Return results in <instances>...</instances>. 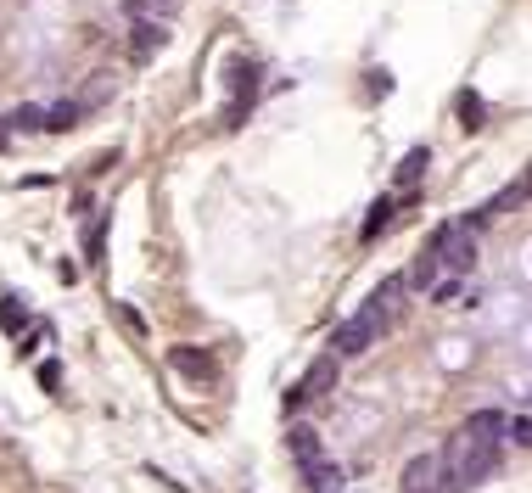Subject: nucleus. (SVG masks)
Returning <instances> with one entry per match:
<instances>
[{"instance_id":"f257e3e1","label":"nucleus","mask_w":532,"mask_h":493,"mask_svg":"<svg viewBox=\"0 0 532 493\" xmlns=\"http://www.w3.org/2000/svg\"><path fill=\"white\" fill-rule=\"evenodd\" d=\"M499 443H504V415H493V409H482V415H471V421L460 426V437H454V449L443 454L448 465V477L460 482H476V477H488L493 460H499Z\"/></svg>"},{"instance_id":"f03ea898","label":"nucleus","mask_w":532,"mask_h":493,"mask_svg":"<svg viewBox=\"0 0 532 493\" xmlns=\"http://www.w3.org/2000/svg\"><path fill=\"white\" fill-rule=\"evenodd\" d=\"M404 275H387V281H381L376 286V297H370V303H364V309L359 314H353V320H342V325H336V353H342V359H348V353H364V348H370V342H376L381 337V325H387L392 320V309H398V297H404Z\"/></svg>"},{"instance_id":"7ed1b4c3","label":"nucleus","mask_w":532,"mask_h":493,"mask_svg":"<svg viewBox=\"0 0 532 493\" xmlns=\"http://www.w3.org/2000/svg\"><path fill=\"white\" fill-rule=\"evenodd\" d=\"M258 62L252 57H236L230 62V90H236V96H230V124H241V118L252 113V101H258Z\"/></svg>"},{"instance_id":"20e7f679","label":"nucleus","mask_w":532,"mask_h":493,"mask_svg":"<svg viewBox=\"0 0 532 493\" xmlns=\"http://www.w3.org/2000/svg\"><path fill=\"white\" fill-rule=\"evenodd\" d=\"M409 493H460V482L448 477V465L437 460V454H426V460H415L409 465V482H404Z\"/></svg>"},{"instance_id":"39448f33","label":"nucleus","mask_w":532,"mask_h":493,"mask_svg":"<svg viewBox=\"0 0 532 493\" xmlns=\"http://www.w3.org/2000/svg\"><path fill=\"white\" fill-rule=\"evenodd\" d=\"M168 365L180 370V376H196V381H219V359H213V353L174 348V353H168Z\"/></svg>"},{"instance_id":"423d86ee","label":"nucleus","mask_w":532,"mask_h":493,"mask_svg":"<svg viewBox=\"0 0 532 493\" xmlns=\"http://www.w3.org/2000/svg\"><path fill=\"white\" fill-rule=\"evenodd\" d=\"M286 443H292L297 465H314V460H325V454H320V432H314V426H303V421L292 426V437H286Z\"/></svg>"},{"instance_id":"0eeeda50","label":"nucleus","mask_w":532,"mask_h":493,"mask_svg":"<svg viewBox=\"0 0 532 493\" xmlns=\"http://www.w3.org/2000/svg\"><path fill=\"white\" fill-rule=\"evenodd\" d=\"M79 124V107L73 101H56L51 113H40V129H51V135H62V129H73Z\"/></svg>"},{"instance_id":"6e6552de","label":"nucleus","mask_w":532,"mask_h":493,"mask_svg":"<svg viewBox=\"0 0 532 493\" xmlns=\"http://www.w3.org/2000/svg\"><path fill=\"white\" fill-rule=\"evenodd\" d=\"M460 124H465V129H482V124H488V101L476 96V90H465V96H460Z\"/></svg>"},{"instance_id":"1a4fd4ad","label":"nucleus","mask_w":532,"mask_h":493,"mask_svg":"<svg viewBox=\"0 0 532 493\" xmlns=\"http://www.w3.org/2000/svg\"><path fill=\"white\" fill-rule=\"evenodd\" d=\"M129 12H135V17H152V23H168V17L180 12V0H129Z\"/></svg>"},{"instance_id":"9d476101","label":"nucleus","mask_w":532,"mask_h":493,"mask_svg":"<svg viewBox=\"0 0 532 493\" xmlns=\"http://www.w3.org/2000/svg\"><path fill=\"white\" fill-rule=\"evenodd\" d=\"M426 163H432V152H426V146H415V152L398 163V185H415L420 174H426Z\"/></svg>"},{"instance_id":"9b49d317","label":"nucleus","mask_w":532,"mask_h":493,"mask_svg":"<svg viewBox=\"0 0 532 493\" xmlns=\"http://www.w3.org/2000/svg\"><path fill=\"white\" fill-rule=\"evenodd\" d=\"M387 225H392V197H381L376 208H370V219H364V230H359V236H364V241H376Z\"/></svg>"},{"instance_id":"f8f14e48","label":"nucleus","mask_w":532,"mask_h":493,"mask_svg":"<svg viewBox=\"0 0 532 493\" xmlns=\"http://www.w3.org/2000/svg\"><path fill=\"white\" fill-rule=\"evenodd\" d=\"M101 247H107V219H90V230H84V258L101 264Z\"/></svg>"},{"instance_id":"ddd939ff","label":"nucleus","mask_w":532,"mask_h":493,"mask_svg":"<svg viewBox=\"0 0 532 493\" xmlns=\"http://www.w3.org/2000/svg\"><path fill=\"white\" fill-rule=\"evenodd\" d=\"M135 45H140V51H152V45H163L168 40V29H163V23H152V17H140V23H135Z\"/></svg>"},{"instance_id":"4468645a","label":"nucleus","mask_w":532,"mask_h":493,"mask_svg":"<svg viewBox=\"0 0 532 493\" xmlns=\"http://www.w3.org/2000/svg\"><path fill=\"white\" fill-rule=\"evenodd\" d=\"M17 320H23V309H17V297H6V303H0V325H6V331H17Z\"/></svg>"}]
</instances>
